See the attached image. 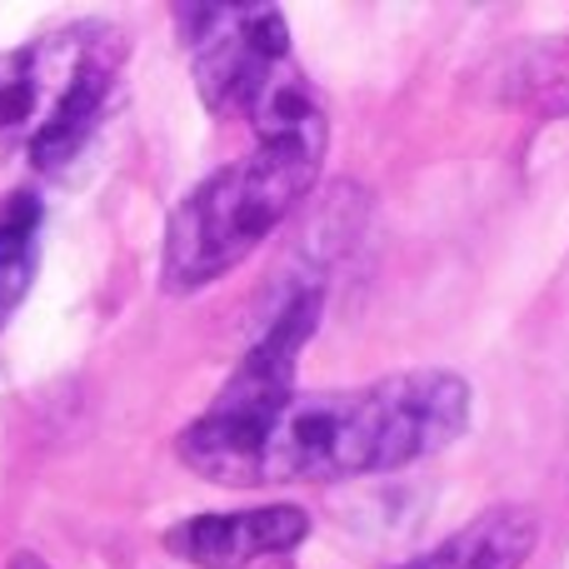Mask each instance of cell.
Here are the masks:
<instances>
[{"mask_svg":"<svg viewBox=\"0 0 569 569\" xmlns=\"http://www.w3.org/2000/svg\"><path fill=\"white\" fill-rule=\"evenodd\" d=\"M36 256H40V200L30 190H20V196H10L0 206V325L26 300L30 280H36Z\"/></svg>","mask_w":569,"mask_h":569,"instance_id":"8","label":"cell"},{"mask_svg":"<svg viewBox=\"0 0 569 569\" xmlns=\"http://www.w3.org/2000/svg\"><path fill=\"white\" fill-rule=\"evenodd\" d=\"M325 140L330 126L256 136V150L200 180L166 226L160 284L170 295H190L246 266L320 180Z\"/></svg>","mask_w":569,"mask_h":569,"instance_id":"2","label":"cell"},{"mask_svg":"<svg viewBox=\"0 0 569 569\" xmlns=\"http://www.w3.org/2000/svg\"><path fill=\"white\" fill-rule=\"evenodd\" d=\"M465 420H470V385L450 370H405L355 390L295 395L260 440L250 490L340 485L405 470L460 440Z\"/></svg>","mask_w":569,"mask_h":569,"instance_id":"1","label":"cell"},{"mask_svg":"<svg viewBox=\"0 0 569 569\" xmlns=\"http://www.w3.org/2000/svg\"><path fill=\"white\" fill-rule=\"evenodd\" d=\"M315 325H320V290L290 295L284 310L270 320V330L260 335V345L216 395V405L186 425L176 450L190 470L226 485V490H250L256 450L270 420L295 400V370H300L305 340L315 335Z\"/></svg>","mask_w":569,"mask_h":569,"instance_id":"5","label":"cell"},{"mask_svg":"<svg viewBox=\"0 0 569 569\" xmlns=\"http://www.w3.org/2000/svg\"><path fill=\"white\" fill-rule=\"evenodd\" d=\"M126 40L110 26H60L0 56V160L26 150L56 176L106 120Z\"/></svg>","mask_w":569,"mask_h":569,"instance_id":"3","label":"cell"},{"mask_svg":"<svg viewBox=\"0 0 569 569\" xmlns=\"http://www.w3.org/2000/svg\"><path fill=\"white\" fill-rule=\"evenodd\" d=\"M540 545V520L525 505H500V510L475 515L470 525L435 545L430 555L410 560L405 569H525V560Z\"/></svg>","mask_w":569,"mask_h":569,"instance_id":"7","label":"cell"},{"mask_svg":"<svg viewBox=\"0 0 569 569\" xmlns=\"http://www.w3.org/2000/svg\"><path fill=\"white\" fill-rule=\"evenodd\" d=\"M16 569H46V565H40L36 555H20V560H16Z\"/></svg>","mask_w":569,"mask_h":569,"instance_id":"9","label":"cell"},{"mask_svg":"<svg viewBox=\"0 0 569 569\" xmlns=\"http://www.w3.org/2000/svg\"><path fill=\"white\" fill-rule=\"evenodd\" d=\"M180 40L196 90L216 116L246 120L256 136L325 126V106L300 76L290 26L276 6H180Z\"/></svg>","mask_w":569,"mask_h":569,"instance_id":"4","label":"cell"},{"mask_svg":"<svg viewBox=\"0 0 569 569\" xmlns=\"http://www.w3.org/2000/svg\"><path fill=\"white\" fill-rule=\"evenodd\" d=\"M310 535V515L300 505H256V510L190 515L170 525L166 550L190 569H250L270 555H290Z\"/></svg>","mask_w":569,"mask_h":569,"instance_id":"6","label":"cell"}]
</instances>
